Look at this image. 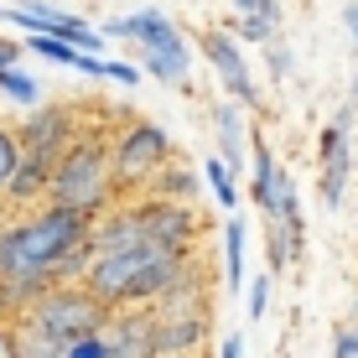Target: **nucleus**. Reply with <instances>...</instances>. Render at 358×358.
<instances>
[{
  "label": "nucleus",
  "instance_id": "obj_17",
  "mask_svg": "<svg viewBox=\"0 0 358 358\" xmlns=\"http://www.w3.org/2000/svg\"><path fill=\"white\" fill-rule=\"evenodd\" d=\"M224 280H229V291L244 286V224L239 218L224 224Z\"/></svg>",
  "mask_w": 358,
  "mask_h": 358
},
{
  "label": "nucleus",
  "instance_id": "obj_20",
  "mask_svg": "<svg viewBox=\"0 0 358 358\" xmlns=\"http://www.w3.org/2000/svg\"><path fill=\"white\" fill-rule=\"evenodd\" d=\"M16 166H21V135L0 120V197H6L10 177H16Z\"/></svg>",
  "mask_w": 358,
  "mask_h": 358
},
{
  "label": "nucleus",
  "instance_id": "obj_9",
  "mask_svg": "<svg viewBox=\"0 0 358 358\" xmlns=\"http://www.w3.org/2000/svg\"><path fill=\"white\" fill-rule=\"evenodd\" d=\"M197 52H203L208 63H213L218 83L229 89L234 104H244V109H255V104H260V89H255V78H250V57H244L239 36H229V31L208 27V31H197Z\"/></svg>",
  "mask_w": 358,
  "mask_h": 358
},
{
  "label": "nucleus",
  "instance_id": "obj_25",
  "mask_svg": "<svg viewBox=\"0 0 358 358\" xmlns=\"http://www.w3.org/2000/svg\"><path fill=\"white\" fill-rule=\"evenodd\" d=\"M104 78H109V83H125V89H135V83H141V68H135V63H104Z\"/></svg>",
  "mask_w": 358,
  "mask_h": 358
},
{
  "label": "nucleus",
  "instance_id": "obj_14",
  "mask_svg": "<svg viewBox=\"0 0 358 358\" xmlns=\"http://www.w3.org/2000/svg\"><path fill=\"white\" fill-rule=\"evenodd\" d=\"M218 156L234 166V177L244 171V156L255 151V141H250V130H244V104H234V99H224L218 104Z\"/></svg>",
  "mask_w": 358,
  "mask_h": 358
},
{
  "label": "nucleus",
  "instance_id": "obj_18",
  "mask_svg": "<svg viewBox=\"0 0 358 358\" xmlns=\"http://www.w3.org/2000/svg\"><path fill=\"white\" fill-rule=\"evenodd\" d=\"M0 94H6L16 109H36V104H42V83H36L31 73H21V68L0 73Z\"/></svg>",
  "mask_w": 358,
  "mask_h": 358
},
{
  "label": "nucleus",
  "instance_id": "obj_6",
  "mask_svg": "<svg viewBox=\"0 0 358 358\" xmlns=\"http://www.w3.org/2000/svg\"><path fill=\"white\" fill-rule=\"evenodd\" d=\"M109 156H115V182H120V197H141L162 171L177 162V141L151 125V120H130L109 135Z\"/></svg>",
  "mask_w": 358,
  "mask_h": 358
},
{
  "label": "nucleus",
  "instance_id": "obj_29",
  "mask_svg": "<svg viewBox=\"0 0 358 358\" xmlns=\"http://www.w3.org/2000/svg\"><path fill=\"white\" fill-rule=\"evenodd\" d=\"M348 31H353V52H358V0H348Z\"/></svg>",
  "mask_w": 358,
  "mask_h": 358
},
{
  "label": "nucleus",
  "instance_id": "obj_3",
  "mask_svg": "<svg viewBox=\"0 0 358 358\" xmlns=\"http://www.w3.org/2000/svg\"><path fill=\"white\" fill-rule=\"evenodd\" d=\"M47 203L57 208H78L89 218H104L120 197V182H115V156H109V130H89L63 151V162L52 166V187H47Z\"/></svg>",
  "mask_w": 358,
  "mask_h": 358
},
{
  "label": "nucleus",
  "instance_id": "obj_13",
  "mask_svg": "<svg viewBox=\"0 0 358 358\" xmlns=\"http://www.w3.org/2000/svg\"><path fill=\"white\" fill-rule=\"evenodd\" d=\"M234 36L244 42H275L280 36V0H234Z\"/></svg>",
  "mask_w": 358,
  "mask_h": 358
},
{
  "label": "nucleus",
  "instance_id": "obj_24",
  "mask_svg": "<svg viewBox=\"0 0 358 358\" xmlns=\"http://www.w3.org/2000/svg\"><path fill=\"white\" fill-rule=\"evenodd\" d=\"M332 358H358V322H343L332 332Z\"/></svg>",
  "mask_w": 358,
  "mask_h": 358
},
{
  "label": "nucleus",
  "instance_id": "obj_12",
  "mask_svg": "<svg viewBox=\"0 0 358 358\" xmlns=\"http://www.w3.org/2000/svg\"><path fill=\"white\" fill-rule=\"evenodd\" d=\"M317 162H322V177H317V197H322L327 208L343 203V192H348L353 182V141H348V125H332L322 130V141H317Z\"/></svg>",
  "mask_w": 358,
  "mask_h": 358
},
{
  "label": "nucleus",
  "instance_id": "obj_7",
  "mask_svg": "<svg viewBox=\"0 0 358 358\" xmlns=\"http://www.w3.org/2000/svg\"><path fill=\"white\" fill-rule=\"evenodd\" d=\"M109 312H115V306H104L83 280H63V286H52L27 312V322H36L42 332H52V338H63V343H78V338L104 332L109 327Z\"/></svg>",
  "mask_w": 358,
  "mask_h": 358
},
{
  "label": "nucleus",
  "instance_id": "obj_11",
  "mask_svg": "<svg viewBox=\"0 0 358 358\" xmlns=\"http://www.w3.org/2000/svg\"><path fill=\"white\" fill-rule=\"evenodd\" d=\"M115 358H162V322L156 306H115L104 327Z\"/></svg>",
  "mask_w": 358,
  "mask_h": 358
},
{
  "label": "nucleus",
  "instance_id": "obj_16",
  "mask_svg": "<svg viewBox=\"0 0 358 358\" xmlns=\"http://www.w3.org/2000/svg\"><path fill=\"white\" fill-rule=\"evenodd\" d=\"M16 338H21V358H68V343L52 338V332H42L36 322H27V317L16 322Z\"/></svg>",
  "mask_w": 358,
  "mask_h": 358
},
{
  "label": "nucleus",
  "instance_id": "obj_26",
  "mask_svg": "<svg viewBox=\"0 0 358 358\" xmlns=\"http://www.w3.org/2000/svg\"><path fill=\"white\" fill-rule=\"evenodd\" d=\"M0 358H21V338H16V322L0 317Z\"/></svg>",
  "mask_w": 358,
  "mask_h": 358
},
{
  "label": "nucleus",
  "instance_id": "obj_1",
  "mask_svg": "<svg viewBox=\"0 0 358 358\" xmlns=\"http://www.w3.org/2000/svg\"><path fill=\"white\" fill-rule=\"evenodd\" d=\"M94 260V218L78 208L42 203L36 213L0 229V265L6 275H57L78 280Z\"/></svg>",
  "mask_w": 358,
  "mask_h": 358
},
{
  "label": "nucleus",
  "instance_id": "obj_23",
  "mask_svg": "<svg viewBox=\"0 0 358 358\" xmlns=\"http://www.w3.org/2000/svg\"><path fill=\"white\" fill-rule=\"evenodd\" d=\"M265 63H270V78H275V83L291 78V52H286V42H280V36H275V42H265Z\"/></svg>",
  "mask_w": 358,
  "mask_h": 358
},
{
  "label": "nucleus",
  "instance_id": "obj_31",
  "mask_svg": "<svg viewBox=\"0 0 358 358\" xmlns=\"http://www.w3.org/2000/svg\"><path fill=\"white\" fill-rule=\"evenodd\" d=\"M0 275H6V265H0Z\"/></svg>",
  "mask_w": 358,
  "mask_h": 358
},
{
  "label": "nucleus",
  "instance_id": "obj_28",
  "mask_svg": "<svg viewBox=\"0 0 358 358\" xmlns=\"http://www.w3.org/2000/svg\"><path fill=\"white\" fill-rule=\"evenodd\" d=\"M213 358H244V338H239V332H229V338L218 343V353H213Z\"/></svg>",
  "mask_w": 358,
  "mask_h": 358
},
{
  "label": "nucleus",
  "instance_id": "obj_8",
  "mask_svg": "<svg viewBox=\"0 0 358 358\" xmlns=\"http://www.w3.org/2000/svg\"><path fill=\"white\" fill-rule=\"evenodd\" d=\"M16 135H21V151L27 156H42V162H63V151L73 141L83 135V125H78V109L68 104H36V109H21V125H16Z\"/></svg>",
  "mask_w": 358,
  "mask_h": 358
},
{
  "label": "nucleus",
  "instance_id": "obj_15",
  "mask_svg": "<svg viewBox=\"0 0 358 358\" xmlns=\"http://www.w3.org/2000/svg\"><path fill=\"white\" fill-rule=\"evenodd\" d=\"M145 192H151V197H177V203H192V197H197V177H192V166L171 162L162 177L145 187ZM145 192H141V197H145Z\"/></svg>",
  "mask_w": 358,
  "mask_h": 358
},
{
  "label": "nucleus",
  "instance_id": "obj_19",
  "mask_svg": "<svg viewBox=\"0 0 358 358\" xmlns=\"http://www.w3.org/2000/svg\"><path fill=\"white\" fill-rule=\"evenodd\" d=\"M203 177L213 182V197H218V208H234V203H239V177H234V166L224 162V156H213V162L203 166Z\"/></svg>",
  "mask_w": 358,
  "mask_h": 358
},
{
  "label": "nucleus",
  "instance_id": "obj_2",
  "mask_svg": "<svg viewBox=\"0 0 358 358\" xmlns=\"http://www.w3.org/2000/svg\"><path fill=\"white\" fill-rule=\"evenodd\" d=\"M192 255H177L166 244L145 239L130 250H94V260L83 265V286H89L104 306H151L171 280L187 270Z\"/></svg>",
  "mask_w": 358,
  "mask_h": 358
},
{
  "label": "nucleus",
  "instance_id": "obj_4",
  "mask_svg": "<svg viewBox=\"0 0 358 358\" xmlns=\"http://www.w3.org/2000/svg\"><path fill=\"white\" fill-rule=\"evenodd\" d=\"M213 301H218V280L208 260H187L171 286L156 296V322H162V358H187L208 348V332H213Z\"/></svg>",
  "mask_w": 358,
  "mask_h": 358
},
{
  "label": "nucleus",
  "instance_id": "obj_22",
  "mask_svg": "<svg viewBox=\"0 0 358 358\" xmlns=\"http://www.w3.org/2000/svg\"><path fill=\"white\" fill-rule=\"evenodd\" d=\"M68 358H115V348H109V338H104V332H94V338L68 343Z\"/></svg>",
  "mask_w": 358,
  "mask_h": 358
},
{
  "label": "nucleus",
  "instance_id": "obj_30",
  "mask_svg": "<svg viewBox=\"0 0 358 358\" xmlns=\"http://www.w3.org/2000/svg\"><path fill=\"white\" fill-rule=\"evenodd\" d=\"M187 358H208V348H203V353H187Z\"/></svg>",
  "mask_w": 358,
  "mask_h": 358
},
{
  "label": "nucleus",
  "instance_id": "obj_10",
  "mask_svg": "<svg viewBox=\"0 0 358 358\" xmlns=\"http://www.w3.org/2000/svg\"><path fill=\"white\" fill-rule=\"evenodd\" d=\"M135 208L145 213V229H151L156 244H166V250L177 255H192L197 239H203V218H197L192 203H177V197H135Z\"/></svg>",
  "mask_w": 358,
  "mask_h": 358
},
{
  "label": "nucleus",
  "instance_id": "obj_5",
  "mask_svg": "<svg viewBox=\"0 0 358 358\" xmlns=\"http://www.w3.org/2000/svg\"><path fill=\"white\" fill-rule=\"evenodd\" d=\"M104 36H115V42H135V57H141V68L151 73L156 83H166V89H192V47L187 36L177 31V21L166 16V10H130V16H115L104 21Z\"/></svg>",
  "mask_w": 358,
  "mask_h": 358
},
{
  "label": "nucleus",
  "instance_id": "obj_21",
  "mask_svg": "<svg viewBox=\"0 0 358 358\" xmlns=\"http://www.w3.org/2000/svg\"><path fill=\"white\" fill-rule=\"evenodd\" d=\"M244 312H250V322H260V317L270 312V270L250 280V306H244Z\"/></svg>",
  "mask_w": 358,
  "mask_h": 358
},
{
  "label": "nucleus",
  "instance_id": "obj_27",
  "mask_svg": "<svg viewBox=\"0 0 358 358\" xmlns=\"http://www.w3.org/2000/svg\"><path fill=\"white\" fill-rule=\"evenodd\" d=\"M21 52H27V42H10V36H0V73H6V68H21Z\"/></svg>",
  "mask_w": 358,
  "mask_h": 358
}]
</instances>
